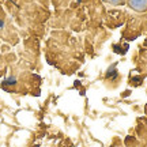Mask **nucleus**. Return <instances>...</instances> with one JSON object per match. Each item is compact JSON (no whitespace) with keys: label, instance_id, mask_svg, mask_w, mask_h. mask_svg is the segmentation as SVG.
Instances as JSON below:
<instances>
[{"label":"nucleus","instance_id":"1","mask_svg":"<svg viewBox=\"0 0 147 147\" xmlns=\"http://www.w3.org/2000/svg\"><path fill=\"white\" fill-rule=\"evenodd\" d=\"M125 4L135 12H147V0H127Z\"/></svg>","mask_w":147,"mask_h":147},{"label":"nucleus","instance_id":"2","mask_svg":"<svg viewBox=\"0 0 147 147\" xmlns=\"http://www.w3.org/2000/svg\"><path fill=\"white\" fill-rule=\"evenodd\" d=\"M104 1L110 5H124L127 3V0H104Z\"/></svg>","mask_w":147,"mask_h":147}]
</instances>
